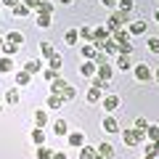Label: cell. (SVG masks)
I'll use <instances>...</instances> for the list:
<instances>
[{
	"label": "cell",
	"instance_id": "cell-3",
	"mask_svg": "<svg viewBox=\"0 0 159 159\" xmlns=\"http://www.w3.org/2000/svg\"><path fill=\"white\" fill-rule=\"evenodd\" d=\"M96 72H98L96 61H82L80 64V74H82V77H96Z\"/></svg>",
	"mask_w": 159,
	"mask_h": 159
},
{
	"label": "cell",
	"instance_id": "cell-33",
	"mask_svg": "<svg viewBox=\"0 0 159 159\" xmlns=\"http://www.w3.org/2000/svg\"><path fill=\"white\" fill-rule=\"evenodd\" d=\"M40 53H43L45 58H51L56 51H53V45H51V43H40Z\"/></svg>",
	"mask_w": 159,
	"mask_h": 159
},
{
	"label": "cell",
	"instance_id": "cell-39",
	"mask_svg": "<svg viewBox=\"0 0 159 159\" xmlns=\"http://www.w3.org/2000/svg\"><path fill=\"white\" fill-rule=\"evenodd\" d=\"M90 80H93V88H98V90H106V88H109V82L101 80V77H90Z\"/></svg>",
	"mask_w": 159,
	"mask_h": 159
},
{
	"label": "cell",
	"instance_id": "cell-43",
	"mask_svg": "<svg viewBox=\"0 0 159 159\" xmlns=\"http://www.w3.org/2000/svg\"><path fill=\"white\" fill-rule=\"evenodd\" d=\"M146 127H148V119L146 117H138L135 119V130H146Z\"/></svg>",
	"mask_w": 159,
	"mask_h": 159
},
{
	"label": "cell",
	"instance_id": "cell-30",
	"mask_svg": "<svg viewBox=\"0 0 159 159\" xmlns=\"http://www.w3.org/2000/svg\"><path fill=\"white\" fill-rule=\"evenodd\" d=\"M6 101H8V103H19V101H21V93H19L16 88H11V90L6 93Z\"/></svg>",
	"mask_w": 159,
	"mask_h": 159
},
{
	"label": "cell",
	"instance_id": "cell-27",
	"mask_svg": "<svg viewBox=\"0 0 159 159\" xmlns=\"http://www.w3.org/2000/svg\"><path fill=\"white\" fill-rule=\"evenodd\" d=\"M53 133H56V135H66V133H69V125L64 122V119H58L56 125H53Z\"/></svg>",
	"mask_w": 159,
	"mask_h": 159
},
{
	"label": "cell",
	"instance_id": "cell-14",
	"mask_svg": "<svg viewBox=\"0 0 159 159\" xmlns=\"http://www.w3.org/2000/svg\"><path fill=\"white\" fill-rule=\"evenodd\" d=\"M61 66H64V56H58V53H53V56L48 58V69H56V72H58Z\"/></svg>",
	"mask_w": 159,
	"mask_h": 159
},
{
	"label": "cell",
	"instance_id": "cell-7",
	"mask_svg": "<svg viewBox=\"0 0 159 159\" xmlns=\"http://www.w3.org/2000/svg\"><path fill=\"white\" fill-rule=\"evenodd\" d=\"M103 101V106H106V111H114V109L119 106V96H114V93H109L106 98H101Z\"/></svg>",
	"mask_w": 159,
	"mask_h": 159
},
{
	"label": "cell",
	"instance_id": "cell-1",
	"mask_svg": "<svg viewBox=\"0 0 159 159\" xmlns=\"http://www.w3.org/2000/svg\"><path fill=\"white\" fill-rule=\"evenodd\" d=\"M122 138H125V146H138L146 141V130H125Z\"/></svg>",
	"mask_w": 159,
	"mask_h": 159
},
{
	"label": "cell",
	"instance_id": "cell-19",
	"mask_svg": "<svg viewBox=\"0 0 159 159\" xmlns=\"http://www.w3.org/2000/svg\"><path fill=\"white\" fill-rule=\"evenodd\" d=\"M157 154H159V146H157V143H151V141H148L146 146H143V157L154 159V157H157Z\"/></svg>",
	"mask_w": 159,
	"mask_h": 159
},
{
	"label": "cell",
	"instance_id": "cell-25",
	"mask_svg": "<svg viewBox=\"0 0 159 159\" xmlns=\"http://www.w3.org/2000/svg\"><path fill=\"white\" fill-rule=\"evenodd\" d=\"M13 72V58H0V74Z\"/></svg>",
	"mask_w": 159,
	"mask_h": 159
},
{
	"label": "cell",
	"instance_id": "cell-50",
	"mask_svg": "<svg viewBox=\"0 0 159 159\" xmlns=\"http://www.w3.org/2000/svg\"><path fill=\"white\" fill-rule=\"evenodd\" d=\"M154 19H157V21H159V11H157V13H154Z\"/></svg>",
	"mask_w": 159,
	"mask_h": 159
},
{
	"label": "cell",
	"instance_id": "cell-13",
	"mask_svg": "<svg viewBox=\"0 0 159 159\" xmlns=\"http://www.w3.org/2000/svg\"><path fill=\"white\" fill-rule=\"evenodd\" d=\"M111 16L117 19V24H119V27H125V24L130 21V11H122V8H119V11H114Z\"/></svg>",
	"mask_w": 159,
	"mask_h": 159
},
{
	"label": "cell",
	"instance_id": "cell-44",
	"mask_svg": "<svg viewBox=\"0 0 159 159\" xmlns=\"http://www.w3.org/2000/svg\"><path fill=\"white\" fill-rule=\"evenodd\" d=\"M117 3H119L122 11H130V8H133V0H117Z\"/></svg>",
	"mask_w": 159,
	"mask_h": 159
},
{
	"label": "cell",
	"instance_id": "cell-11",
	"mask_svg": "<svg viewBox=\"0 0 159 159\" xmlns=\"http://www.w3.org/2000/svg\"><path fill=\"white\" fill-rule=\"evenodd\" d=\"M11 16H13V19H24V16H29V8L24 6V3H16L13 11H11Z\"/></svg>",
	"mask_w": 159,
	"mask_h": 159
},
{
	"label": "cell",
	"instance_id": "cell-23",
	"mask_svg": "<svg viewBox=\"0 0 159 159\" xmlns=\"http://www.w3.org/2000/svg\"><path fill=\"white\" fill-rule=\"evenodd\" d=\"M127 32H130V34H143V32H146V21H133Z\"/></svg>",
	"mask_w": 159,
	"mask_h": 159
},
{
	"label": "cell",
	"instance_id": "cell-16",
	"mask_svg": "<svg viewBox=\"0 0 159 159\" xmlns=\"http://www.w3.org/2000/svg\"><path fill=\"white\" fill-rule=\"evenodd\" d=\"M114 66H117L119 72H127V69L133 66V64H130V56H117V64H114Z\"/></svg>",
	"mask_w": 159,
	"mask_h": 159
},
{
	"label": "cell",
	"instance_id": "cell-5",
	"mask_svg": "<svg viewBox=\"0 0 159 159\" xmlns=\"http://www.w3.org/2000/svg\"><path fill=\"white\" fill-rule=\"evenodd\" d=\"M69 146H74V148H80V146H85V133H69Z\"/></svg>",
	"mask_w": 159,
	"mask_h": 159
},
{
	"label": "cell",
	"instance_id": "cell-26",
	"mask_svg": "<svg viewBox=\"0 0 159 159\" xmlns=\"http://www.w3.org/2000/svg\"><path fill=\"white\" fill-rule=\"evenodd\" d=\"M6 40H8V43H13V45H21V43H24V34L21 32H8Z\"/></svg>",
	"mask_w": 159,
	"mask_h": 159
},
{
	"label": "cell",
	"instance_id": "cell-55",
	"mask_svg": "<svg viewBox=\"0 0 159 159\" xmlns=\"http://www.w3.org/2000/svg\"><path fill=\"white\" fill-rule=\"evenodd\" d=\"M0 19H3V16H0Z\"/></svg>",
	"mask_w": 159,
	"mask_h": 159
},
{
	"label": "cell",
	"instance_id": "cell-28",
	"mask_svg": "<svg viewBox=\"0 0 159 159\" xmlns=\"http://www.w3.org/2000/svg\"><path fill=\"white\" fill-rule=\"evenodd\" d=\"M93 157H96L93 146H80V159H93Z\"/></svg>",
	"mask_w": 159,
	"mask_h": 159
},
{
	"label": "cell",
	"instance_id": "cell-29",
	"mask_svg": "<svg viewBox=\"0 0 159 159\" xmlns=\"http://www.w3.org/2000/svg\"><path fill=\"white\" fill-rule=\"evenodd\" d=\"M43 69V64L37 61V58H32V61H27V66H24V72H29V74H34V72H40Z\"/></svg>",
	"mask_w": 159,
	"mask_h": 159
},
{
	"label": "cell",
	"instance_id": "cell-18",
	"mask_svg": "<svg viewBox=\"0 0 159 159\" xmlns=\"http://www.w3.org/2000/svg\"><path fill=\"white\" fill-rule=\"evenodd\" d=\"M29 82H32V74H29V72H19L16 74V85L19 88H27Z\"/></svg>",
	"mask_w": 159,
	"mask_h": 159
},
{
	"label": "cell",
	"instance_id": "cell-41",
	"mask_svg": "<svg viewBox=\"0 0 159 159\" xmlns=\"http://www.w3.org/2000/svg\"><path fill=\"white\" fill-rule=\"evenodd\" d=\"M93 61H96L98 66H103V64H109V56H106V53H103V51H98V53H96V58H93Z\"/></svg>",
	"mask_w": 159,
	"mask_h": 159
},
{
	"label": "cell",
	"instance_id": "cell-32",
	"mask_svg": "<svg viewBox=\"0 0 159 159\" xmlns=\"http://www.w3.org/2000/svg\"><path fill=\"white\" fill-rule=\"evenodd\" d=\"M146 138H148V141H151V143H157V141H159V127L148 125V127H146Z\"/></svg>",
	"mask_w": 159,
	"mask_h": 159
},
{
	"label": "cell",
	"instance_id": "cell-10",
	"mask_svg": "<svg viewBox=\"0 0 159 159\" xmlns=\"http://www.w3.org/2000/svg\"><path fill=\"white\" fill-rule=\"evenodd\" d=\"M111 74H114V69L109 66V64H103V66H98V72H96V77H101V80H106V82H111Z\"/></svg>",
	"mask_w": 159,
	"mask_h": 159
},
{
	"label": "cell",
	"instance_id": "cell-8",
	"mask_svg": "<svg viewBox=\"0 0 159 159\" xmlns=\"http://www.w3.org/2000/svg\"><path fill=\"white\" fill-rule=\"evenodd\" d=\"M45 125H48V114L43 111V109H37V111H34V127L45 130Z\"/></svg>",
	"mask_w": 159,
	"mask_h": 159
},
{
	"label": "cell",
	"instance_id": "cell-40",
	"mask_svg": "<svg viewBox=\"0 0 159 159\" xmlns=\"http://www.w3.org/2000/svg\"><path fill=\"white\" fill-rule=\"evenodd\" d=\"M37 27L40 29H48V27H51V16H40V13H37Z\"/></svg>",
	"mask_w": 159,
	"mask_h": 159
},
{
	"label": "cell",
	"instance_id": "cell-31",
	"mask_svg": "<svg viewBox=\"0 0 159 159\" xmlns=\"http://www.w3.org/2000/svg\"><path fill=\"white\" fill-rule=\"evenodd\" d=\"M45 101H48V109H61V96H53V93H51V96H48L45 98Z\"/></svg>",
	"mask_w": 159,
	"mask_h": 159
},
{
	"label": "cell",
	"instance_id": "cell-21",
	"mask_svg": "<svg viewBox=\"0 0 159 159\" xmlns=\"http://www.w3.org/2000/svg\"><path fill=\"white\" fill-rule=\"evenodd\" d=\"M77 40H80V32H77V29H69V32L64 34V43H66V45H77Z\"/></svg>",
	"mask_w": 159,
	"mask_h": 159
},
{
	"label": "cell",
	"instance_id": "cell-9",
	"mask_svg": "<svg viewBox=\"0 0 159 159\" xmlns=\"http://www.w3.org/2000/svg\"><path fill=\"white\" fill-rule=\"evenodd\" d=\"M64 88H66V80H64V77H58V80H53V82H51V93H53V96H61Z\"/></svg>",
	"mask_w": 159,
	"mask_h": 159
},
{
	"label": "cell",
	"instance_id": "cell-52",
	"mask_svg": "<svg viewBox=\"0 0 159 159\" xmlns=\"http://www.w3.org/2000/svg\"><path fill=\"white\" fill-rule=\"evenodd\" d=\"M0 48H3V37H0Z\"/></svg>",
	"mask_w": 159,
	"mask_h": 159
},
{
	"label": "cell",
	"instance_id": "cell-45",
	"mask_svg": "<svg viewBox=\"0 0 159 159\" xmlns=\"http://www.w3.org/2000/svg\"><path fill=\"white\" fill-rule=\"evenodd\" d=\"M24 6H27V8H37L40 0H24Z\"/></svg>",
	"mask_w": 159,
	"mask_h": 159
},
{
	"label": "cell",
	"instance_id": "cell-12",
	"mask_svg": "<svg viewBox=\"0 0 159 159\" xmlns=\"http://www.w3.org/2000/svg\"><path fill=\"white\" fill-rule=\"evenodd\" d=\"M127 37H130V32H127V29L122 27L119 32H114V34H111V43H117V45H119V43H130Z\"/></svg>",
	"mask_w": 159,
	"mask_h": 159
},
{
	"label": "cell",
	"instance_id": "cell-35",
	"mask_svg": "<svg viewBox=\"0 0 159 159\" xmlns=\"http://www.w3.org/2000/svg\"><path fill=\"white\" fill-rule=\"evenodd\" d=\"M74 96H77V90H74L72 85H66V88H64V93H61V101H72Z\"/></svg>",
	"mask_w": 159,
	"mask_h": 159
},
{
	"label": "cell",
	"instance_id": "cell-53",
	"mask_svg": "<svg viewBox=\"0 0 159 159\" xmlns=\"http://www.w3.org/2000/svg\"><path fill=\"white\" fill-rule=\"evenodd\" d=\"M157 146H159V141H157Z\"/></svg>",
	"mask_w": 159,
	"mask_h": 159
},
{
	"label": "cell",
	"instance_id": "cell-38",
	"mask_svg": "<svg viewBox=\"0 0 159 159\" xmlns=\"http://www.w3.org/2000/svg\"><path fill=\"white\" fill-rule=\"evenodd\" d=\"M37 159H53V151H51V148H45V146H40L37 148Z\"/></svg>",
	"mask_w": 159,
	"mask_h": 159
},
{
	"label": "cell",
	"instance_id": "cell-6",
	"mask_svg": "<svg viewBox=\"0 0 159 159\" xmlns=\"http://www.w3.org/2000/svg\"><path fill=\"white\" fill-rule=\"evenodd\" d=\"M80 53H82V58H85V61H93V58H96V45H93V43H85V45H82V51H80Z\"/></svg>",
	"mask_w": 159,
	"mask_h": 159
},
{
	"label": "cell",
	"instance_id": "cell-15",
	"mask_svg": "<svg viewBox=\"0 0 159 159\" xmlns=\"http://www.w3.org/2000/svg\"><path fill=\"white\" fill-rule=\"evenodd\" d=\"M37 13H40V16H51V13H53V3H48V0H40Z\"/></svg>",
	"mask_w": 159,
	"mask_h": 159
},
{
	"label": "cell",
	"instance_id": "cell-17",
	"mask_svg": "<svg viewBox=\"0 0 159 159\" xmlns=\"http://www.w3.org/2000/svg\"><path fill=\"white\" fill-rule=\"evenodd\" d=\"M32 143H37V146H45V130L34 127V130H32Z\"/></svg>",
	"mask_w": 159,
	"mask_h": 159
},
{
	"label": "cell",
	"instance_id": "cell-51",
	"mask_svg": "<svg viewBox=\"0 0 159 159\" xmlns=\"http://www.w3.org/2000/svg\"><path fill=\"white\" fill-rule=\"evenodd\" d=\"M154 77H157V82H159V69H157V74H154Z\"/></svg>",
	"mask_w": 159,
	"mask_h": 159
},
{
	"label": "cell",
	"instance_id": "cell-42",
	"mask_svg": "<svg viewBox=\"0 0 159 159\" xmlns=\"http://www.w3.org/2000/svg\"><path fill=\"white\" fill-rule=\"evenodd\" d=\"M148 51H151V53H159V37H148Z\"/></svg>",
	"mask_w": 159,
	"mask_h": 159
},
{
	"label": "cell",
	"instance_id": "cell-48",
	"mask_svg": "<svg viewBox=\"0 0 159 159\" xmlns=\"http://www.w3.org/2000/svg\"><path fill=\"white\" fill-rule=\"evenodd\" d=\"M53 159H66V154H61V151H53Z\"/></svg>",
	"mask_w": 159,
	"mask_h": 159
},
{
	"label": "cell",
	"instance_id": "cell-46",
	"mask_svg": "<svg viewBox=\"0 0 159 159\" xmlns=\"http://www.w3.org/2000/svg\"><path fill=\"white\" fill-rule=\"evenodd\" d=\"M101 6H106V8H114V6H117V0H101Z\"/></svg>",
	"mask_w": 159,
	"mask_h": 159
},
{
	"label": "cell",
	"instance_id": "cell-22",
	"mask_svg": "<svg viewBox=\"0 0 159 159\" xmlns=\"http://www.w3.org/2000/svg\"><path fill=\"white\" fill-rule=\"evenodd\" d=\"M96 154H101L103 159H111L114 148H111V143H101V146H98V151H96Z\"/></svg>",
	"mask_w": 159,
	"mask_h": 159
},
{
	"label": "cell",
	"instance_id": "cell-37",
	"mask_svg": "<svg viewBox=\"0 0 159 159\" xmlns=\"http://www.w3.org/2000/svg\"><path fill=\"white\" fill-rule=\"evenodd\" d=\"M43 80L53 82V80H58V72H56V69H43Z\"/></svg>",
	"mask_w": 159,
	"mask_h": 159
},
{
	"label": "cell",
	"instance_id": "cell-24",
	"mask_svg": "<svg viewBox=\"0 0 159 159\" xmlns=\"http://www.w3.org/2000/svg\"><path fill=\"white\" fill-rule=\"evenodd\" d=\"M0 51L6 53V56H16L19 45H13V43H8V40H3V48H0Z\"/></svg>",
	"mask_w": 159,
	"mask_h": 159
},
{
	"label": "cell",
	"instance_id": "cell-47",
	"mask_svg": "<svg viewBox=\"0 0 159 159\" xmlns=\"http://www.w3.org/2000/svg\"><path fill=\"white\" fill-rule=\"evenodd\" d=\"M0 3H3V6H11V8H13V6L19 3V0H0Z\"/></svg>",
	"mask_w": 159,
	"mask_h": 159
},
{
	"label": "cell",
	"instance_id": "cell-20",
	"mask_svg": "<svg viewBox=\"0 0 159 159\" xmlns=\"http://www.w3.org/2000/svg\"><path fill=\"white\" fill-rule=\"evenodd\" d=\"M103 29H106L109 34H114V32H119L122 27L117 24V19H114V16H109V19H106V24H103Z\"/></svg>",
	"mask_w": 159,
	"mask_h": 159
},
{
	"label": "cell",
	"instance_id": "cell-54",
	"mask_svg": "<svg viewBox=\"0 0 159 159\" xmlns=\"http://www.w3.org/2000/svg\"><path fill=\"white\" fill-rule=\"evenodd\" d=\"M143 159H148V157H143Z\"/></svg>",
	"mask_w": 159,
	"mask_h": 159
},
{
	"label": "cell",
	"instance_id": "cell-2",
	"mask_svg": "<svg viewBox=\"0 0 159 159\" xmlns=\"http://www.w3.org/2000/svg\"><path fill=\"white\" fill-rule=\"evenodd\" d=\"M154 74H151V69H148V64H138L135 66V80L138 82H148Z\"/></svg>",
	"mask_w": 159,
	"mask_h": 159
},
{
	"label": "cell",
	"instance_id": "cell-36",
	"mask_svg": "<svg viewBox=\"0 0 159 159\" xmlns=\"http://www.w3.org/2000/svg\"><path fill=\"white\" fill-rule=\"evenodd\" d=\"M88 101L98 103V101H101V90H98V88H90V90H88Z\"/></svg>",
	"mask_w": 159,
	"mask_h": 159
},
{
	"label": "cell",
	"instance_id": "cell-34",
	"mask_svg": "<svg viewBox=\"0 0 159 159\" xmlns=\"http://www.w3.org/2000/svg\"><path fill=\"white\" fill-rule=\"evenodd\" d=\"M77 32H80V37L85 40V43H93V29L90 27H82V29H77Z\"/></svg>",
	"mask_w": 159,
	"mask_h": 159
},
{
	"label": "cell",
	"instance_id": "cell-49",
	"mask_svg": "<svg viewBox=\"0 0 159 159\" xmlns=\"http://www.w3.org/2000/svg\"><path fill=\"white\" fill-rule=\"evenodd\" d=\"M58 3H64V6H72V3H74V0H58Z\"/></svg>",
	"mask_w": 159,
	"mask_h": 159
},
{
	"label": "cell",
	"instance_id": "cell-4",
	"mask_svg": "<svg viewBox=\"0 0 159 159\" xmlns=\"http://www.w3.org/2000/svg\"><path fill=\"white\" fill-rule=\"evenodd\" d=\"M103 130H106L109 135H114V133H119V122H117V119L111 117V114H106V117H103Z\"/></svg>",
	"mask_w": 159,
	"mask_h": 159
}]
</instances>
